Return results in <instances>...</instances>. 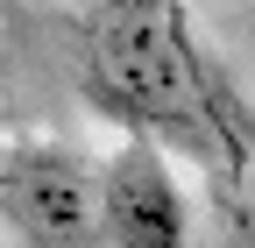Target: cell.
Masks as SVG:
<instances>
[{"mask_svg":"<svg viewBox=\"0 0 255 248\" xmlns=\"http://www.w3.org/2000/svg\"><path fill=\"white\" fill-rule=\"evenodd\" d=\"M85 100L107 121H121L135 142H156L163 156L170 149L213 156L234 142V121L220 107V85L177 0H107L100 7L85 43Z\"/></svg>","mask_w":255,"mask_h":248,"instance_id":"1","label":"cell"},{"mask_svg":"<svg viewBox=\"0 0 255 248\" xmlns=\"http://www.w3.org/2000/svg\"><path fill=\"white\" fill-rule=\"evenodd\" d=\"M0 234L14 248H100V177L64 142H14L0 156Z\"/></svg>","mask_w":255,"mask_h":248,"instance_id":"2","label":"cell"},{"mask_svg":"<svg viewBox=\"0 0 255 248\" xmlns=\"http://www.w3.org/2000/svg\"><path fill=\"white\" fill-rule=\"evenodd\" d=\"M92 177H100V241L107 248H191L184 184L156 142L128 135Z\"/></svg>","mask_w":255,"mask_h":248,"instance_id":"3","label":"cell"}]
</instances>
